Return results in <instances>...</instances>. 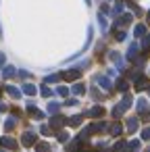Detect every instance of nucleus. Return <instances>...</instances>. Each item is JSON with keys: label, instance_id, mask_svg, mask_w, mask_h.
I'll list each match as a JSON object with an SVG mask.
<instances>
[{"label": "nucleus", "instance_id": "obj_39", "mask_svg": "<svg viewBox=\"0 0 150 152\" xmlns=\"http://www.w3.org/2000/svg\"><path fill=\"white\" fill-rule=\"evenodd\" d=\"M40 131H42V133H44V135H48V133H50V129H48V127H46V125H42V127H40Z\"/></svg>", "mask_w": 150, "mask_h": 152}, {"label": "nucleus", "instance_id": "obj_12", "mask_svg": "<svg viewBox=\"0 0 150 152\" xmlns=\"http://www.w3.org/2000/svg\"><path fill=\"white\" fill-rule=\"evenodd\" d=\"M108 56H110V61H113L119 69H123V58H121V54H119V52H110Z\"/></svg>", "mask_w": 150, "mask_h": 152}, {"label": "nucleus", "instance_id": "obj_47", "mask_svg": "<svg viewBox=\"0 0 150 152\" xmlns=\"http://www.w3.org/2000/svg\"><path fill=\"white\" fill-rule=\"evenodd\" d=\"M0 92H2V88H0Z\"/></svg>", "mask_w": 150, "mask_h": 152}, {"label": "nucleus", "instance_id": "obj_27", "mask_svg": "<svg viewBox=\"0 0 150 152\" xmlns=\"http://www.w3.org/2000/svg\"><path fill=\"white\" fill-rule=\"evenodd\" d=\"M15 123H17V121H15V117H9V119L4 121V129H7V131H11V129L15 127Z\"/></svg>", "mask_w": 150, "mask_h": 152}, {"label": "nucleus", "instance_id": "obj_23", "mask_svg": "<svg viewBox=\"0 0 150 152\" xmlns=\"http://www.w3.org/2000/svg\"><path fill=\"white\" fill-rule=\"evenodd\" d=\"M127 146H129V150H131V152H138V150H140V140H129V142H127Z\"/></svg>", "mask_w": 150, "mask_h": 152}, {"label": "nucleus", "instance_id": "obj_24", "mask_svg": "<svg viewBox=\"0 0 150 152\" xmlns=\"http://www.w3.org/2000/svg\"><path fill=\"white\" fill-rule=\"evenodd\" d=\"M36 152H50V144H46V142H40V144L36 146Z\"/></svg>", "mask_w": 150, "mask_h": 152}, {"label": "nucleus", "instance_id": "obj_15", "mask_svg": "<svg viewBox=\"0 0 150 152\" xmlns=\"http://www.w3.org/2000/svg\"><path fill=\"white\" fill-rule=\"evenodd\" d=\"M135 108H138V113L142 115V113H146L148 110V102H146V98H140L138 100V104H135Z\"/></svg>", "mask_w": 150, "mask_h": 152}, {"label": "nucleus", "instance_id": "obj_3", "mask_svg": "<svg viewBox=\"0 0 150 152\" xmlns=\"http://www.w3.org/2000/svg\"><path fill=\"white\" fill-rule=\"evenodd\" d=\"M79 75H81V73H79V69H69V71H65L61 77H63V79H67V81H77V79H79Z\"/></svg>", "mask_w": 150, "mask_h": 152}, {"label": "nucleus", "instance_id": "obj_10", "mask_svg": "<svg viewBox=\"0 0 150 152\" xmlns=\"http://www.w3.org/2000/svg\"><path fill=\"white\" fill-rule=\"evenodd\" d=\"M50 123H52V129H61V127L67 123V119H65V117H52Z\"/></svg>", "mask_w": 150, "mask_h": 152}, {"label": "nucleus", "instance_id": "obj_42", "mask_svg": "<svg viewBox=\"0 0 150 152\" xmlns=\"http://www.w3.org/2000/svg\"><path fill=\"white\" fill-rule=\"evenodd\" d=\"M146 152H150V146H148V148H146Z\"/></svg>", "mask_w": 150, "mask_h": 152}, {"label": "nucleus", "instance_id": "obj_14", "mask_svg": "<svg viewBox=\"0 0 150 152\" xmlns=\"http://www.w3.org/2000/svg\"><path fill=\"white\" fill-rule=\"evenodd\" d=\"M108 131H110V135H121V133H123V125H121V123H113V125L108 127Z\"/></svg>", "mask_w": 150, "mask_h": 152}, {"label": "nucleus", "instance_id": "obj_32", "mask_svg": "<svg viewBox=\"0 0 150 152\" xmlns=\"http://www.w3.org/2000/svg\"><path fill=\"white\" fill-rule=\"evenodd\" d=\"M42 96H44V98H50V96H52V90H50L48 86H42Z\"/></svg>", "mask_w": 150, "mask_h": 152}, {"label": "nucleus", "instance_id": "obj_1", "mask_svg": "<svg viewBox=\"0 0 150 152\" xmlns=\"http://www.w3.org/2000/svg\"><path fill=\"white\" fill-rule=\"evenodd\" d=\"M129 106H131V96H129V94H125V96H123V100L113 108V117H115V119H119V117H121Z\"/></svg>", "mask_w": 150, "mask_h": 152}, {"label": "nucleus", "instance_id": "obj_16", "mask_svg": "<svg viewBox=\"0 0 150 152\" xmlns=\"http://www.w3.org/2000/svg\"><path fill=\"white\" fill-rule=\"evenodd\" d=\"M36 92H38L36 86H31V83H25V86H23V94H27V96H36Z\"/></svg>", "mask_w": 150, "mask_h": 152}, {"label": "nucleus", "instance_id": "obj_18", "mask_svg": "<svg viewBox=\"0 0 150 152\" xmlns=\"http://www.w3.org/2000/svg\"><path fill=\"white\" fill-rule=\"evenodd\" d=\"M4 90H7V92H9V96H13V98H21V92H19L15 86H7Z\"/></svg>", "mask_w": 150, "mask_h": 152}, {"label": "nucleus", "instance_id": "obj_40", "mask_svg": "<svg viewBox=\"0 0 150 152\" xmlns=\"http://www.w3.org/2000/svg\"><path fill=\"white\" fill-rule=\"evenodd\" d=\"M0 113H7V104H2V102H0Z\"/></svg>", "mask_w": 150, "mask_h": 152}, {"label": "nucleus", "instance_id": "obj_35", "mask_svg": "<svg viewBox=\"0 0 150 152\" xmlns=\"http://www.w3.org/2000/svg\"><path fill=\"white\" fill-rule=\"evenodd\" d=\"M59 142H63V144H65V142H69V133L61 131V133H59Z\"/></svg>", "mask_w": 150, "mask_h": 152}, {"label": "nucleus", "instance_id": "obj_33", "mask_svg": "<svg viewBox=\"0 0 150 152\" xmlns=\"http://www.w3.org/2000/svg\"><path fill=\"white\" fill-rule=\"evenodd\" d=\"M142 140H146V142H150V127H146V129H142Z\"/></svg>", "mask_w": 150, "mask_h": 152}, {"label": "nucleus", "instance_id": "obj_21", "mask_svg": "<svg viewBox=\"0 0 150 152\" xmlns=\"http://www.w3.org/2000/svg\"><path fill=\"white\" fill-rule=\"evenodd\" d=\"M121 13H123V2H115V7H113V13H110V15L119 17Z\"/></svg>", "mask_w": 150, "mask_h": 152}, {"label": "nucleus", "instance_id": "obj_2", "mask_svg": "<svg viewBox=\"0 0 150 152\" xmlns=\"http://www.w3.org/2000/svg\"><path fill=\"white\" fill-rule=\"evenodd\" d=\"M148 86H150V79H148V77H144V75H140V77L133 81V90H135V92L148 90Z\"/></svg>", "mask_w": 150, "mask_h": 152}, {"label": "nucleus", "instance_id": "obj_45", "mask_svg": "<svg viewBox=\"0 0 150 152\" xmlns=\"http://www.w3.org/2000/svg\"><path fill=\"white\" fill-rule=\"evenodd\" d=\"M148 94H150V86H148Z\"/></svg>", "mask_w": 150, "mask_h": 152}, {"label": "nucleus", "instance_id": "obj_20", "mask_svg": "<svg viewBox=\"0 0 150 152\" xmlns=\"http://www.w3.org/2000/svg\"><path fill=\"white\" fill-rule=\"evenodd\" d=\"M13 75H15V67H4V69H2V77H4V79H11Z\"/></svg>", "mask_w": 150, "mask_h": 152}, {"label": "nucleus", "instance_id": "obj_25", "mask_svg": "<svg viewBox=\"0 0 150 152\" xmlns=\"http://www.w3.org/2000/svg\"><path fill=\"white\" fill-rule=\"evenodd\" d=\"M115 152H131V150H129V146H127L125 142H119V144L115 146Z\"/></svg>", "mask_w": 150, "mask_h": 152}, {"label": "nucleus", "instance_id": "obj_7", "mask_svg": "<svg viewBox=\"0 0 150 152\" xmlns=\"http://www.w3.org/2000/svg\"><path fill=\"white\" fill-rule=\"evenodd\" d=\"M106 129V123H92L88 129H86V133L90 135V133H98V131H104Z\"/></svg>", "mask_w": 150, "mask_h": 152}, {"label": "nucleus", "instance_id": "obj_36", "mask_svg": "<svg viewBox=\"0 0 150 152\" xmlns=\"http://www.w3.org/2000/svg\"><path fill=\"white\" fill-rule=\"evenodd\" d=\"M142 48H144V50H148V48H150V36H146V38H144V42H142Z\"/></svg>", "mask_w": 150, "mask_h": 152}, {"label": "nucleus", "instance_id": "obj_22", "mask_svg": "<svg viewBox=\"0 0 150 152\" xmlns=\"http://www.w3.org/2000/svg\"><path fill=\"white\" fill-rule=\"evenodd\" d=\"M133 36H135V38H142V36H146V25H138V27L133 29Z\"/></svg>", "mask_w": 150, "mask_h": 152}, {"label": "nucleus", "instance_id": "obj_8", "mask_svg": "<svg viewBox=\"0 0 150 152\" xmlns=\"http://www.w3.org/2000/svg\"><path fill=\"white\" fill-rule=\"evenodd\" d=\"M96 83H98V86H102L104 90H113L110 79H108V77H104V75H98V77H96Z\"/></svg>", "mask_w": 150, "mask_h": 152}, {"label": "nucleus", "instance_id": "obj_30", "mask_svg": "<svg viewBox=\"0 0 150 152\" xmlns=\"http://www.w3.org/2000/svg\"><path fill=\"white\" fill-rule=\"evenodd\" d=\"M56 94L63 96V98H67V96H69V90H67L65 86H59V88H56Z\"/></svg>", "mask_w": 150, "mask_h": 152}, {"label": "nucleus", "instance_id": "obj_9", "mask_svg": "<svg viewBox=\"0 0 150 152\" xmlns=\"http://www.w3.org/2000/svg\"><path fill=\"white\" fill-rule=\"evenodd\" d=\"M102 115H104V108H102V106H92V108L86 113V117H94V119H96V117H102Z\"/></svg>", "mask_w": 150, "mask_h": 152}, {"label": "nucleus", "instance_id": "obj_34", "mask_svg": "<svg viewBox=\"0 0 150 152\" xmlns=\"http://www.w3.org/2000/svg\"><path fill=\"white\" fill-rule=\"evenodd\" d=\"M115 38H117V42H123L125 40V31L121 29V31H115Z\"/></svg>", "mask_w": 150, "mask_h": 152}, {"label": "nucleus", "instance_id": "obj_43", "mask_svg": "<svg viewBox=\"0 0 150 152\" xmlns=\"http://www.w3.org/2000/svg\"><path fill=\"white\" fill-rule=\"evenodd\" d=\"M148 23H150V13H148Z\"/></svg>", "mask_w": 150, "mask_h": 152}, {"label": "nucleus", "instance_id": "obj_13", "mask_svg": "<svg viewBox=\"0 0 150 152\" xmlns=\"http://www.w3.org/2000/svg\"><path fill=\"white\" fill-rule=\"evenodd\" d=\"M127 131H138V117H129L127 119Z\"/></svg>", "mask_w": 150, "mask_h": 152}, {"label": "nucleus", "instance_id": "obj_46", "mask_svg": "<svg viewBox=\"0 0 150 152\" xmlns=\"http://www.w3.org/2000/svg\"><path fill=\"white\" fill-rule=\"evenodd\" d=\"M0 152H7V150H0Z\"/></svg>", "mask_w": 150, "mask_h": 152}, {"label": "nucleus", "instance_id": "obj_5", "mask_svg": "<svg viewBox=\"0 0 150 152\" xmlns=\"http://www.w3.org/2000/svg\"><path fill=\"white\" fill-rule=\"evenodd\" d=\"M131 21H133V15H131V13H125V15L119 17V21L115 23V27H117V25H119V27H125V25H129Z\"/></svg>", "mask_w": 150, "mask_h": 152}, {"label": "nucleus", "instance_id": "obj_41", "mask_svg": "<svg viewBox=\"0 0 150 152\" xmlns=\"http://www.w3.org/2000/svg\"><path fill=\"white\" fill-rule=\"evenodd\" d=\"M0 67H4V54H0Z\"/></svg>", "mask_w": 150, "mask_h": 152}, {"label": "nucleus", "instance_id": "obj_26", "mask_svg": "<svg viewBox=\"0 0 150 152\" xmlns=\"http://www.w3.org/2000/svg\"><path fill=\"white\" fill-rule=\"evenodd\" d=\"M59 108H61V104H59V102H50V104H48V113H50V115H56V113H59Z\"/></svg>", "mask_w": 150, "mask_h": 152}, {"label": "nucleus", "instance_id": "obj_28", "mask_svg": "<svg viewBox=\"0 0 150 152\" xmlns=\"http://www.w3.org/2000/svg\"><path fill=\"white\" fill-rule=\"evenodd\" d=\"M117 88H119V92H127V88H129V83H127L125 79H119V81H117Z\"/></svg>", "mask_w": 150, "mask_h": 152}, {"label": "nucleus", "instance_id": "obj_4", "mask_svg": "<svg viewBox=\"0 0 150 152\" xmlns=\"http://www.w3.org/2000/svg\"><path fill=\"white\" fill-rule=\"evenodd\" d=\"M34 142H36V133H34V131H25L23 137H21V144L29 148V146H34Z\"/></svg>", "mask_w": 150, "mask_h": 152}, {"label": "nucleus", "instance_id": "obj_44", "mask_svg": "<svg viewBox=\"0 0 150 152\" xmlns=\"http://www.w3.org/2000/svg\"><path fill=\"white\" fill-rule=\"evenodd\" d=\"M86 4H90V0H86Z\"/></svg>", "mask_w": 150, "mask_h": 152}, {"label": "nucleus", "instance_id": "obj_29", "mask_svg": "<svg viewBox=\"0 0 150 152\" xmlns=\"http://www.w3.org/2000/svg\"><path fill=\"white\" fill-rule=\"evenodd\" d=\"M98 23H100L102 31H106V17H104V13H100V15H98Z\"/></svg>", "mask_w": 150, "mask_h": 152}, {"label": "nucleus", "instance_id": "obj_48", "mask_svg": "<svg viewBox=\"0 0 150 152\" xmlns=\"http://www.w3.org/2000/svg\"><path fill=\"white\" fill-rule=\"evenodd\" d=\"M148 119H150V115H148Z\"/></svg>", "mask_w": 150, "mask_h": 152}, {"label": "nucleus", "instance_id": "obj_37", "mask_svg": "<svg viewBox=\"0 0 150 152\" xmlns=\"http://www.w3.org/2000/svg\"><path fill=\"white\" fill-rule=\"evenodd\" d=\"M19 77H21V79H27L29 73H27V71H19Z\"/></svg>", "mask_w": 150, "mask_h": 152}, {"label": "nucleus", "instance_id": "obj_38", "mask_svg": "<svg viewBox=\"0 0 150 152\" xmlns=\"http://www.w3.org/2000/svg\"><path fill=\"white\" fill-rule=\"evenodd\" d=\"M67 106H77V100H75V98H71V100H67Z\"/></svg>", "mask_w": 150, "mask_h": 152}, {"label": "nucleus", "instance_id": "obj_6", "mask_svg": "<svg viewBox=\"0 0 150 152\" xmlns=\"http://www.w3.org/2000/svg\"><path fill=\"white\" fill-rule=\"evenodd\" d=\"M0 144H2V148H9V150H15V148H17V142H15L13 137H9V135L0 137Z\"/></svg>", "mask_w": 150, "mask_h": 152}, {"label": "nucleus", "instance_id": "obj_17", "mask_svg": "<svg viewBox=\"0 0 150 152\" xmlns=\"http://www.w3.org/2000/svg\"><path fill=\"white\" fill-rule=\"evenodd\" d=\"M71 92L77 94V96H81V94H86V86H83V83H75V86L71 88Z\"/></svg>", "mask_w": 150, "mask_h": 152}, {"label": "nucleus", "instance_id": "obj_11", "mask_svg": "<svg viewBox=\"0 0 150 152\" xmlns=\"http://www.w3.org/2000/svg\"><path fill=\"white\" fill-rule=\"evenodd\" d=\"M138 50H140L138 44H131L129 50H127V58H129V61H135V58H138Z\"/></svg>", "mask_w": 150, "mask_h": 152}, {"label": "nucleus", "instance_id": "obj_31", "mask_svg": "<svg viewBox=\"0 0 150 152\" xmlns=\"http://www.w3.org/2000/svg\"><path fill=\"white\" fill-rule=\"evenodd\" d=\"M56 81H61V75H48L46 77V83H56Z\"/></svg>", "mask_w": 150, "mask_h": 152}, {"label": "nucleus", "instance_id": "obj_19", "mask_svg": "<svg viewBox=\"0 0 150 152\" xmlns=\"http://www.w3.org/2000/svg\"><path fill=\"white\" fill-rule=\"evenodd\" d=\"M81 121H83V115H75V117H71V119H69L67 123H69L71 127H77V125H79Z\"/></svg>", "mask_w": 150, "mask_h": 152}]
</instances>
